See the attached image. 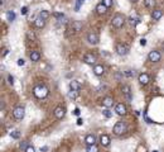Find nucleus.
<instances>
[{"mask_svg": "<svg viewBox=\"0 0 164 152\" xmlns=\"http://www.w3.org/2000/svg\"><path fill=\"white\" fill-rule=\"evenodd\" d=\"M33 94H34V96H36L37 99H44V98L48 96L49 89L47 88L44 84L39 82V84L34 85V88H33Z\"/></svg>", "mask_w": 164, "mask_h": 152, "instance_id": "f257e3e1", "label": "nucleus"}, {"mask_svg": "<svg viewBox=\"0 0 164 152\" xmlns=\"http://www.w3.org/2000/svg\"><path fill=\"white\" fill-rule=\"evenodd\" d=\"M112 132L115 133L116 136H121V134H124L125 132H128V123L124 122V120H120V122H118L115 126H114Z\"/></svg>", "mask_w": 164, "mask_h": 152, "instance_id": "f03ea898", "label": "nucleus"}, {"mask_svg": "<svg viewBox=\"0 0 164 152\" xmlns=\"http://www.w3.org/2000/svg\"><path fill=\"white\" fill-rule=\"evenodd\" d=\"M124 23H125V18H124V15H121V14H116L111 20L112 27H115V28H121L122 25H124Z\"/></svg>", "mask_w": 164, "mask_h": 152, "instance_id": "7ed1b4c3", "label": "nucleus"}, {"mask_svg": "<svg viewBox=\"0 0 164 152\" xmlns=\"http://www.w3.org/2000/svg\"><path fill=\"white\" fill-rule=\"evenodd\" d=\"M13 115H14L15 119L22 120V119L24 118V115H25V109H24V107H23V105L15 107L14 110H13Z\"/></svg>", "mask_w": 164, "mask_h": 152, "instance_id": "20e7f679", "label": "nucleus"}, {"mask_svg": "<svg viewBox=\"0 0 164 152\" xmlns=\"http://www.w3.org/2000/svg\"><path fill=\"white\" fill-rule=\"evenodd\" d=\"M116 53L120 56H125V55H128L129 53V47L126 46L125 43H118L116 44Z\"/></svg>", "mask_w": 164, "mask_h": 152, "instance_id": "39448f33", "label": "nucleus"}, {"mask_svg": "<svg viewBox=\"0 0 164 152\" xmlns=\"http://www.w3.org/2000/svg\"><path fill=\"white\" fill-rule=\"evenodd\" d=\"M99 41H100V38H99V34L96 33V32H90V33L87 34V42L90 43V44H97L99 43Z\"/></svg>", "mask_w": 164, "mask_h": 152, "instance_id": "423d86ee", "label": "nucleus"}, {"mask_svg": "<svg viewBox=\"0 0 164 152\" xmlns=\"http://www.w3.org/2000/svg\"><path fill=\"white\" fill-rule=\"evenodd\" d=\"M148 58H149V61H151V62H159L160 58H162V55H160V52H158V51H150L149 55H148Z\"/></svg>", "mask_w": 164, "mask_h": 152, "instance_id": "0eeeda50", "label": "nucleus"}, {"mask_svg": "<svg viewBox=\"0 0 164 152\" xmlns=\"http://www.w3.org/2000/svg\"><path fill=\"white\" fill-rule=\"evenodd\" d=\"M54 117L57 119H62L63 117L66 115V108L65 107H62V105H59V107H57L56 109H54Z\"/></svg>", "mask_w": 164, "mask_h": 152, "instance_id": "6e6552de", "label": "nucleus"}, {"mask_svg": "<svg viewBox=\"0 0 164 152\" xmlns=\"http://www.w3.org/2000/svg\"><path fill=\"white\" fill-rule=\"evenodd\" d=\"M115 112H116V114H119V115H126L128 109H126L125 104L119 103V104H116V107H115Z\"/></svg>", "mask_w": 164, "mask_h": 152, "instance_id": "1a4fd4ad", "label": "nucleus"}, {"mask_svg": "<svg viewBox=\"0 0 164 152\" xmlns=\"http://www.w3.org/2000/svg\"><path fill=\"white\" fill-rule=\"evenodd\" d=\"M83 62L87 63V65H95L96 63V56L92 55V53H86L83 56Z\"/></svg>", "mask_w": 164, "mask_h": 152, "instance_id": "9d476101", "label": "nucleus"}, {"mask_svg": "<svg viewBox=\"0 0 164 152\" xmlns=\"http://www.w3.org/2000/svg\"><path fill=\"white\" fill-rule=\"evenodd\" d=\"M139 82H140V85H143V86H145V85H148L149 84V81H150V76L148 75V74H145V72H143V74H140L139 75Z\"/></svg>", "mask_w": 164, "mask_h": 152, "instance_id": "9b49d317", "label": "nucleus"}, {"mask_svg": "<svg viewBox=\"0 0 164 152\" xmlns=\"http://www.w3.org/2000/svg\"><path fill=\"white\" fill-rule=\"evenodd\" d=\"M85 143L87 146H92V145H96V136L95 134H87L85 137Z\"/></svg>", "mask_w": 164, "mask_h": 152, "instance_id": "f8f14e48", "label": "nucleus"}, {"mask_svg": "<svg viewBox=\"0 0 164 152\" xmlns=\"http://www.w3.org/2000/svg\"><path fill=\"white\" fill-rule=\"evenodd\" d=\"M93 72H95V75H97V76H102L104 74H105V69H104L102 65H95L93 66Z\"/></svg>", "mask_w": 164, "mask_h": 152, "instance_id": "ddd939ff", "label": "nucleus"}, {"mask_svg": "<svg viewBox=\"0 0 164 152\" xmlns=\"http://www.w3.org/2000/svg\"><path fill=\"white\" fill-rule=\"evenodd\" d=\"M162 17H163V12L160 10V9H154V10L151 12V18H153L154 20H159Z\"/></svg>", "mask_w": 164, "mask_h": 152, "instance_id": "4468645a", "label": "nucleus"}, {"mask_svg": "<svg viewBox=\"0 0 164 152\" xmlns=\"http://www.w3.org/2000/svg\"><path fill=\"white\" fill-rule=\"evenodd\" d=\"M100 143H101V146H104V147H107V146L110 145V137L107 134H101Z\"/></svg>", "mask_w": 164, "mask_h": 152, "instance_id": "2eb2a0df", "label": "nucleus"}, {"mask_svg": "<svg viewBox=\"0 0 164 152\" xmlns=\"http://www.w3.org/2000/svg\"><path fill=\"white\" fill-rule=\"evenodd\" d=\"M81 89V84L77 80H72L69 82V90H75V91H80Z\"/></svg>", "mask_w": 164, "mask_h": 152, "instance_id": "dca6fc26", "label": "nucleus"}, {"mask_svg": "<svg viewBox=\"0 0 164 152\" xmlns=\"http://www.w3.org/2000/svg\"><path fill=\"white\" fill-rule=\"evenodd\" d=\"M106 12H107V6H106V5H104L102 3H100V4H97V5H96V13H97V14L102 15V14H105Z\"/></svg>", "mask_w": 164, "mask_h": 152, "instance_id": "f3484780", "label": "nucleus"}, {"mask_svg": "<svg viewBox=\"0 0 164 152\" xmlns=\"http://www.w3.org/2000/svg\"><path fill=\"white\" fill-rule=\"evenodd\" d=\"M71 29L73 32H80L82 29V23L81 22H78V20H73L72 22V24H71Z\"/></svg>", "mask_w": 164, "mask_h": 152, "instance_id": "a211bd4d", "label": "nucleus"}, {"mask_svg": "<svg viewBox=\"0 0 164 152\" xmlns=\"http://www.w3.org/2000/svg\"><path fill=\"white\" fill-rule=\"evenodd\" d=\"M102 105L105 108H111L114 105V99H112V98H110V96L104 98V99H102Z\"/></svg>", "mask_w": 164, "mask_h": 152, "instance_id": "6ab92c4d", "label": "nucleus"}, {"mask_svg": "<svg viewBox=\"0 0 164 152\" xmlns=\"http://www.w3.org/2000/svg\"><path fill=\"white\" fill-rule=\"evenodd\" d=\"M29 58L32 60L33 62H38L40 60V53L38 51H32L30 55H29Z\"/></svg>", "mask_w": 164, "mask_h": 152, "instance_id": "aec40b11", "label": "nucleus"}, {"mask_svg": "<svg viewBox=\"0 0 164 152\" xmlns=\"http://www.w3.org/2000/svg\"><path fill=\"white\" fill-rule=\"evenodd\" d=\"M122 93L126 96V99L128 100H131L132 96H131V91H130V86H128V85H124L122 86Z\"/></svg>", "mask_w": 164, "mask_h": 152, "instance_id": "412c9836", "label": "nucleus"}, {"mask_svg": "<svg viewBox=\"0 0 164 152\" xmlns=\"http://www.w3.org/2000/svg\"><path fill=\"white\" fill-rule=\"evenodd\" d=\"M34 24H36L37 28H43L44 25H46V20H44V19H42L40 17H38L36 20H34Z\"/></svg>", "mask_w": 164, "mask_h": 152, "instance_id": "4be33fe9", "label": "nucleus"}, {"mask_svg": "<svg viewBox=\"0 0 164 152\" xmlns=\"http://www.w3.org/2000/svg\"><path fill=\"white\" fill-rule=\"evenodd\" d=\"M129 20H130V24L132 25V27H135L136 24L140 23V18H138V17H130L129 18Z\"/></svg>", "mask_w": 164, "mask_h": 152, "instance_id": "5701e85b", "label": "nucleus"}, {"mask_svg": "<svg viewBox=\"0 0 164 152\" xmlns=\"http://www.w3.org/2000/svg\"><path fill=\"white\" fill-rule=\"evenodd\" d=\"M6 18H8L9 22H14V19H15V13L13 12V10H9L8 13H6Z\"/></svg>", "mask_w": 164, "mask_h": 152, "instance_id": "b1692460", "label": "nucleus"}, {"mask_svg": "<svg viewBox=\"0 0 164 152\" xmlns=\"http://www.w3.org/2000/svg\"><path fill=\"white\" fill-rule=\"evenodd\" d=\"M144 5L147 8H153L155 5V0H144Z\"/></svg>", "mask_w": 164, "mask_h": 152, "instance_id": "393cba45", "label": "nucleus"}, {"mask_svg": "<svg viewBox=\"0 0 164 152\" xmlns=\"http://www.w3.org/2000/svg\"><path fill=\"white\" fill-rule=\"evenodd\" d=\"M39 17L42 18V19H44V20H46V19H48V18H49V13L47 12V10H40V12H39Z\"/></svg>", "mask_w": 164, "mask_h": 152, "instance_id": "a878e982", "label": "nucleus"}, {"mask_svg": "<svg viewBox=\"0 0 164 152\" xmlns=\"http://www.w3.org/2000/svg\"><path fill=\"white\" fill-rule=\"evenodd\" d=\"M102 114H104V115H105L106 117V118H111V117H112V112H111V110H110L109 109V108H106V109H104L102 110Z\"/></svg>", "mask_w": 164, "mask_h": 152, "instance_id": "bb28decb", "label": "nucleus"}, {"mask_svg": "<svg viewBox=\"0 0 164 152\" xmlns=\"http://www.w3.org/2000/svg\"><path fill=\"white\" fill-rule=\"evenodd\" d=\"M87 152H99V147L96 145L87 146Z\"/></svg>", "mask_w": 164, "mask_h": 152, "instance_id": "cd10ccee", "label": "nucleus"}, {"mask_svg": "<svg viewBox=\"0 0 164 152\" xmlns=\"http://www.w3.org/2000/svg\"><path fill=\"white\" fill-rule=\"evenodd\" d=\"M124 75L126 77H132L135 75V71L134 70H126V71H124Z\"/></svg>", "mask_w": 164, "mask_h": 152, "instance_id": "c85d7f7f", "label": "nucleus"}, {"mask_svg": "<svg viewBox=\"0 0 164 152\" xmlns=\"http://www.w3.org/2000/svg\"><path fill=\"white\" fill-rule=\"evenodd\" d=\"M10 137L14 138V139H18L19 137H20V132H19V131H13L10 133Z\"/></svg>", "mask_w": 164, "mask_h": 152, "instance_id": "c756f323", "label": "nucleus"}, {"mask_svg": "<svg viewBox=\"0 0 164 152\" xmlns=\"http://www.w3.org/2000/svg\"><path fill=\"white\" fill-rule=\"evenodd\" d=\"M77 95H78V91H75V90H69V93H68V96L71 98V99H76Z\"/></svg>", "mask_w": 164, "mask_h": 152, "instance_id": "7c9ffc66", "label": "nucleus"}, {"mask_svg": "<svg viewBox=\"0 0 164 152\" xmlns=\"http://www.w3.org/2000/svg\"><path fill=\"white\" fill-rule=\"evenodd\" d=\"M28 146H29V145H28V141H22L20 142V145H19V147H20V150H27V148H28Z\"/></svg>", "mask_w": 164, "mask_h": 152, "instance_id": "2f4dec72", "label": "nucleus"}, {"mask_svg": "<svg viewBox=\"0 0 164 152\" xmlns=\"http://www.w3.org/2000/svg\"><path fill=\"white\" fill-rule=\"evenodd\" d=\"M101 3H102L104 5H106L107 8H110V6H112V5H114V0H102Z\"/></svg>", "mask_w": 164, "mask_h": 152, "instance_id": "473e14b6", "label": "nucleus"}, {"mask_svg": "<svg viewBox=\"0 0 164 152\" xmlns=\"http://www.w3.org/2000/svg\"><path fill=\"white\" fill-rule=\"evenodd\" d=\"M24 152H36V148H34L33 146L29 145V146H28V148H27V150H25Z\"/></svg>", "mask_w": 164, "mask_h": 152, "instance_id": "72a5a7b5", "label": "nucleus"}, {"mask_svg": "<svg viewBox=\"0 0 164 152\" xmlns=\"http://www.w3.org/2000/svg\"><path fill=\"white\" fill-rule=\"evenodd\" d=\"M8 82H9L10 85L14 84V77H13L11 75H8Z\"/></svg>", "mask_w": 164, "mask_h": 152, "instance_id": "f704fd0d", "label": "nucleus"}, {"mask_svg": "<svg viewBox=\"0 0 164 152\" xmlns=\"http://www.w3.org/2000/svg\"><path fill=\"white\" fill-rule=\"evenodd\" d=\"M82 3H83V0H77V4H76V10H78V9H80V6H81Z\"/></svg>", "mask_w": 164, "mask_h": 152, "instance_id": "c9c22d12", "label": "nucleus"}, {"mask_svg": "<svg viewBox=\"0 0 164 152\" xmlns=\"http://www.w3.org/2000/svg\"><path fill=\"white\" fill-rule=\"evenodd\" d=\"M49 150V147H48V146H43V147H40V152H47V151H48Z\"/></svg>", "mask_w": 164, "mask_h": 152, "instance_id": "e433bc0d", "label": "nucleus"}, {"mask_svg": "<svg viewBox=\"0 0 164 152\" xmlns=\"http://www.w3.org/2000/svg\"><path fill=\"white\" fill-rule=\"evenodd\" d=\"M20 13H22V14H27V13H28V8H27V6H23V8H22V10H20Z\"/></svg>", "mask_w": 164, "mask_h": 152, "instance_id": "4c0bfd02", "label": "nucleus"}, {"mask_svg": "<svg viewBox=\"0 0 164 152\" xmlns=\"http://www.w3.org/2000/svg\"><path fill=\"white\" fill-rule=\"evenodd\" d=\"M28 38H32V39H36V36H34L33 32H28Z\"/></svg>", "mask_w": 164, "mask_h": 152, "instance_id": "58836bf2", "label": "nucleus"}, {"mask_svg": "<svg viewBox=\"0 0 164 152\" xmlns=\"http://www.w3.org/2000/svg\"><path fill=\"white\" fill-rule=\"evenodd\" d=\"M17 63H18V66H23V65H24V63H25V61H24V60H23V58H19Z\"/></svg>", "mask_w": 164, "mask_h": 152, "instance_id": "ea45409f", "label": "nucleus"}, {"mask_svg": "<svg viewBox=\"0 0 164 152\" xmlns=\"http://www.w3.org/2000/svg\"><path fill=\"white\" fill-rule=\"evenodd\" d=\"M53 17H56V18H62L63 17V14H61V13H53Z\"/></svg>", "mask_w": 164, "mask_h": 152, "instance_id": "a19ab883", "label": "nucleus"}, {"mask_svg": "<svg viewBox=\"0 0 164 152\" xmlns=\"http://www.w3.org/2000/svg\"><path fill=\"white\" fill-rule=\"evenodd\" d=\"M58 22H59V23H61V24H66V18H65V17L59 18V19H58Z\"/></svg>", "mask_w": 164, "mask_h": 152, "instance_id": "79ce46f5", "label": "nucleus"}, {"mask_svg": "<svg viewBox=\"0 0 164 152\" xmlns=\"http://www.w3.org/2000/svg\"><path fill=\"white\" fill-rule=\"evenodd\" d=\"M80 109H78V108H76V109L73 110V114H75V115H80Z\"/></svg>", "mask_w": 164, "mask_h": 152, "instance_id": "37998d69", "label": "nucleus"}, {"mask_svg": "<svg viewBox=\"0 0 164 152\" xmlns=\"http://www.w3.org/2000/svg\"><path fill=\"white\" fill-rule=\"evenodd\" d=\"M8 53H9V50H8V48H4V50H3V57L6 56Z\"/></svg>", "mask_w": 164, "mask_h": 152, "instance_id": "c03bdc74", "label": "nucleus"}, {"mask_svg": "<svg viewBox=\"0 0 164 152\" xmlns=\"http://www.w3.org/2000/svg\"><path fill=\"white\" fill-rule=\"evenodd\" d=\"M140 44H141V46H145V44H147V39L141 38V39H140Z\"/></svg>", "mask_w": 164, "mask_h": 152, "instance_id": "a18cd8bd", "label": "nucleus"}, {"mask_svg": "<svg viewBox=\"0 0 164 152\" xmlns=\"http://www.w3.org/2000/svg\"><path fill=\"white\" fill-rule=\"evenodd\" d=\"M82 124H83V119H77V126H82Z\"/></svg>", "mask_w": 164, "mask_h": 152, "instance_id": "49530a36", "label": "nucleus"}, {"mask_svg": "<svg viewBox=\"0 0 164 152\" xmlns=\"http://www.w3.org/2000/svg\"><path fill=\"white\" fill-rule=\"evenodd\" d=\"M130 1H134L135 3V1H138V0H130Z\"/></svg>", "mask_w": 164, "mask_h": 152, "instance_id": "de8ad7c7", "label": "nucleus"}, {"mask_svg": "<svg viewBox=\"0 0 164 152\" xmlns=\"http://www.w3.org/2000/svg\"><path fill=\"white\" fill-rule=\"evenodd\" d=\"M153 152H159V151H157V150H155V151H153Z\"/></svg>", "mask_w": 164, "mask_h": 152, "instance_id": "09e8293b", "label": "nucleus"}]
</instances>
